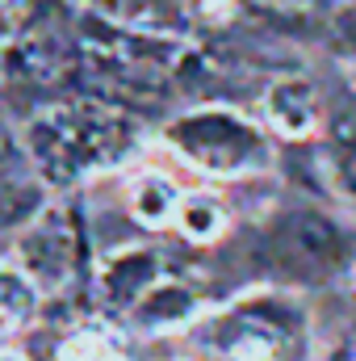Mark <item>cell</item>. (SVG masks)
I'll return each mask as SVG.
<instances>
[{"instance_id":"6da1fadb","label":"cell","mask_w":356,"mask_h":361,"mask_svg":"<svg viewBox=\"0 0 356 361\" xmlns=\"http://www.w3.org/2000/svg\"><path fill=\"white\" fill-rule=\"evenodd\" d=\"M130 143V118L105 105H51L25 130V152L34 169L55 185H72L105 164H117Z\"/></svg>"},{"instance_id":"7a4b0ae2","label":"cell","mask_w":356,"mask_h":361,"mask_svg":"<svg viewBox=\"0 0 356 361\" xmlns=\"http://www.w3.org/2000/svg\"><path fill=\"white\" fill-rule=\"evenodd\" d=\"M201 345L227 361H289L306 349V311L289 294H256L205 319Z\"/></svg>"},{"instance_id":"3957f363","label":"cell","mask_w":356,"mask_h":361,"mask_svg":"<svg viewBox=\"0 0 356 361\" xmlns=\"http://www.w3.org/2000/svg\"><path fill=\"white\" fill-rule=\"evenodd\" d=\"M164 139L180 160H189L193 169L214 173V177H248V173L268 169V160H272L265 130L256 122H248L243 114L218 109V105L172 118Z\"/></svg>"},{"instance_id":"277c9868","label":"cell","mask_w":356,"mask_h":361,"mask_svg":"<svg viewBox=\"0 0 356 361\" xmlns=\"http://www.w3.org/2000/svg\"><path fill=\"white\" fill-rule=\"evenodd\" d=\"M344 257H348L344 227L314 206H293L276 214L265 231V261L293 281H323L344 265Z\"/></svg>"},{"instance_id":"5b68a950","label":"cell","mask_w":356,"mask_h":361,"mask_svg":"<svg viewBox=\"0 0 356 361\" xmlns=\"http://www.w3.org/2000/svg\"><path fill=\"white\" fill-rule=\"evenodd\" d=\"M76 47L46 21H25L0 42V72L8 85L25 89H59L76 72Z\"/></svg>"},{"instance_id":"8992f818","label":"cell","mask_w":356,"mask_h":361,"mask_svg":"<svg viewBox=\"0 0 356 361\" xmlns=\"http://www.w3.org/2000/svg\"><path fill=\"white\" fill-rule=\"evenodd\" d=\"M17 257H21V269L34 286H46V290L63 286L76 273V231H72L68 214L46 210L38 223H30Z\"/></svg>"},{"instance_id":"52a82bcc","label":"cell","mask_w":356,"mask_h":361,"mask_svg":"<svg viewBox=\"0 0 356 361\" xmlns=\"http://www.w3.org/2000/svg\"><path fill=\"white\" fill-rule=\"evenodd\" d=\"M164 281V261L160 252L151 248H126L117 257H109L101 265V298L109 307H122V311H134L139 298Z\"/></svg>"},{"instance_id":"ba28073f","label":"cell","mask_w":356,"mask_h":361,"mask_svg":"<svg viewBox=\"0 0 356 361\" xmlns=\"http://www.w3.org/2000/svg\"><path fill=\"white\" fill-rule=\"evenodd\" d=\"M319 89L306 76H285L272 80L265 92V118L268 126L285 139H306L319 130Z\"/></svg>"},{"instance_id":"9c48e42d","label":"cell","mask_w":356,"mask_h":361,"mask_svg":"<svg viewBox=\"0 0 356 361\" xmlns=\"http://www.w3.org/2000/svg\"><path fill=\"white\" fill-rule=\"evenodd\" d=\"M197 311H201V298H197L189 286H180V281H160V286H151V290L139 298V307L130 311V319H134L143 332H172V328L193 324Z\"/></svg>"},{"instance_id":"30bf717a","label":"cell","mask_w":356,"mask_h":361,"mask_svg":"<svg viewBox=\"0 0 356 361\" xmlns=\"http://www.w3.org/2000/svg\"><path fill=\"white\" fill-rule=\"evenodd\" d=\"M130 210H134V219L147 223V227H160V223L177 219V210H180L177 185H172L168 177H160V173L139 177L134 185H130Z\"/></svg>"},{"instance_id":"8fae6325","label":"cell","mask_w":356,"mask_h":361,"mask_svg":"<svg viewBox=\"0 0 356 361\" xmlns=\"http://www.w3.org/2000/svg\"><path fill=\"white\" fill-rule=\"evenodd\" d=\"M177 227H180V235H189V240H197V244L218 240L222 227H227V210H222V202L210 197V193H189V197H180Z\"/></svg>"},{"instance_id":"7c38bea8","label":"cell","mask_w":356,"mask_h":361,"mask_svg":"<svg viewBox=\"0 0 356 361\" xmlns=\"http://www.w3.org/2000/svg\"><path fill=\"white\" fill-rule=\"evenodd\" d=\"M30 311H34V281L21 269L0 265V336L21 319H30Z\"/></svg>"},{"instance_id":"4fadbf2b","label":"cell","mask_w":356,"mask_h":361,"mask_svg":"<svg viewBox=\"0 0 356 361\" xmlns=\"http://www.w3.org/2000/svg\"><path fill=\"white\" fill-rule=\"evenodd\" d=\"M63 361H122V345L109 328L101 324H84L80 332H72L59 349Z\"/></svg>"},{"instance_id":"5bb4252c","label":"cell","mask_w":356,"mask_h":361,"mask_svg":"<svg viewBox=\"0 0 356 361\" xmlns=\"http://www.w3.org/2000/svg\"><path fill=\"white\" fill-rule=\"evenodd\" d=\"M336 51L348 59V68L356 72V0H348L336 17Z\"/></svg>"},{"instance_id":"9a60e30c","label":"cell","mask_w":356,"mask_h":361,"mask_svg":"<svg viewBox=\"0 0 356 361\" xmlns=\"http://www.w3.org/2000/svg\"><path fill=\"white\" fill-rule=\"evenodd\" d=\"M340 177H344V185L356 193V135L344 143V152H340Z\"/></svg>"},{"instance_id":"2e32d148","label":"cell","mask_w":356,"mask_h":361,"mask_svg":"<svg viewBox=\"0 0 356 361\" xmlns=\"http://www.w3.org/2000/svg\"><path fill=\"white\" fill-rule=\"evenodd\" d=\"M0 361H17V357H0Z\"/></svg>"}]
</instances>
